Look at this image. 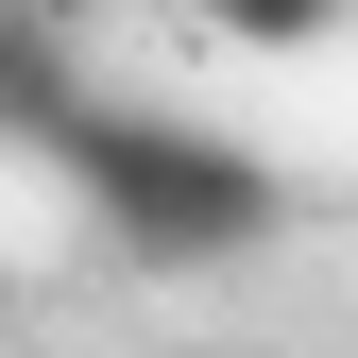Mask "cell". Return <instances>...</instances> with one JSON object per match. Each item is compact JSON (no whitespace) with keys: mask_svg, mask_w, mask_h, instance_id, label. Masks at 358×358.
<instances>
[{"mask_svg":"<svg viewBox=\"0 0 358 358\" xmlns=\"http://www.w3.org/2000/svg\"><path fill=\"white\" fill-rule=\"evenodd\" d=\"M52 171L85 188L120 256H154V273H222V256H256L290 222V171L256 137H222V120H171V103H52Z\"/></svg>","mask_w":358,"mask_h":358,"instance_id":"1","label":"cell"},{"mask_svg":"<svg viewBox=\"0 0 358 358\" xmlns=\"http://www.w3.org/2000/svg\"><path fill=\"white\" fill-rule=\"evenodd\" d=\"M205 17H222V52H324L341 0H205Z\"/></svg>","mask_w":358,"mask_h":358,"instance_id":"2","label":"cell"},{"mask_svg":"<svg viewBox=\"0 0 358 358\" xmlns=\"http://www.w3.org/2000/svg\"><path fill=\"white\" fill-rule=\"evenodd\" d=\"M0 34H17V0H0Z\"/></svg>","mask_w":358,"mask_h":358,"instance_id":"3","label":"cell"}]
</instances>
